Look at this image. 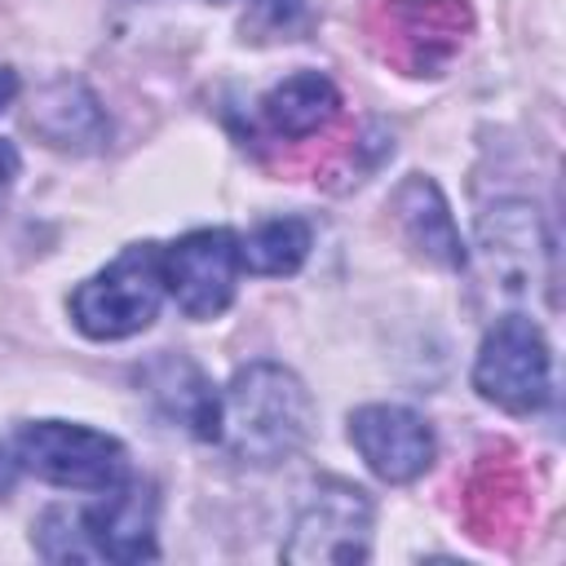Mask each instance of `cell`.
Segmentation results:
<instances>
[{"label":"cell","instance_id":"obj_1","mask_svg":"<svg viewBox=\"0 0 566 566\" xmlns=\"http://www.w3.org/2000/svg\"><path fill=\"white\" fill-rule=\"evenodd\" d=\"M314 433V398L283 363H248L221 389L217 442L256 469L292 460Z\"/></svg>","mask_w":566,"mask_h":566},{"label":"cell","instance_id":"obj_2","mask_svg":"<svg viewBox=\"0 0 566 566\" xmlns=\"http://www.w3.org/2000/svg\"><path fill=\"white\" fill-rule=\"evenodd\" d=\"M159 500L142 478H124L102 491L97 504H53L40 513L31 544L44 562H150Z\"/></svg>","mask_w":566,"mask_h":566},{"label":"cell","instance_id":"obj_3","mask_svg":"<svg viewBox=\"0 0 566 566\" xmlns=\"http://www.w3.org/2000/svg\"><path fill=\"white\" fill-rule=\"evenodd\" d=\"M473 283L491 305H535V292L553 287L548 234L531 203L509 199L478 217Z\"/></svg>","mask_w":566,"mask_h":566},{"label":"cell","instance_id":"obj_4","mask_svg":"<svg viewBox=\"0 0 566 566\" xmlns=\"http://www.w3.org/2000/svg\"><path fill=\"white\" fill-rule=\"evenodd\" d=\"M164 296L159 243H128L106 270L88 274L71 292L66 310L88 340H124L155 323Z\"/></svg>","mask_w":566,"mask_h":566},{"label":"cell","instance_id":"obj_5","mask_svg":"<svg viewBox=\"0 0 566 566\" xmlns=\"http://www.w3.org/2000/svg\"><path fill=\"white\" fill-rule=\"evenodd\" d=\"M18 469L66 491H111L128 478V451L119 438L71 424V420H27L13 438Z\"/></svg>","mask_w":566,"mask_h":566},{"label":"cell","instance_id":"obj_6","mask_svg":"<svg viewBox=\"0 0 566 566\" xmlns=\"http://www.w3.org/2000/svg\"><path fill=\"white\" fill-rule=\"evenodd\" d=\"M473 389L513 416H531L548 402L553 358L531 314H500L486 327L478 345V363H473Z\"/></svg>","mask_w":566,"mask_h":566},{"label":"cell","instance_id":"obj_7","mask_svg":"<svg viewBox=\"0 0 566 566\" xmlns=\"http://www.w3.org/2000/svg\"><path fill=\"white\" fill-rule=\"evenodd\" d=\"M371 557V500L363 486L323 478L310 486L305 504L296 509L292 535L283 544V562L310 566V562H336L354 566Z\"/></svg>","mask_w":566,"mask_h":566},{"label":"cell","instance_id":"obj_8","mask_svg":"<svg viewBox=\"0 0 566 566\" xmlns=\"http://www.w3.org/2000/svg\"><path fill=\"white\" fill-rule=\"evenodd\" d=\"M159 270H164V292L177 301L186 318H217L230 310L243 274L239 234L226 226L190 230L177 243L159 248Z\"/></svg>","mask_w":566,"mask_h":566},{"label":"cell","instance_id":"obj_9","mask_svg":"<svg viewBox=\"0 0 566 566\" xmlns=\"http://www.w3.org/2000/svg\"><path fill=\"white\" fill-rule=\"evenodd\" d=\"M349 442L385 482H416L433 464V429L420 411L398 402H367L349 416Z\"/></svg>","mask_w":566,"mask_h":566},{"label":"cell","instance_id":"obj_10","mask_svg":"<svg viewBox=\"0 0 566 566\" xmlns=\"http://www.w3.org/2000/svg\"><path fill=\"white\" fill-rule=\"evenodd\" d=\"M142 385L168 420L186 424L199 442H217V433H221V394L212 389V380L203 376L199 363H190L181 354H164V358L142 367Z\"/></svg>","mask_w":566,"mask_h":566},{"label":"cell","instance_id":"obj_11","mask_svg":"<svg viewBox=\"0 0 566 566\" xmlns=\"http://www.w3.org/2000/svg\"><path fill=\"white\" fill-rule=\"evenodd\" d=\"M394 212L407 230V239L442 270H464L469 265V248L460 243V230L451 221V208L442 199V190L429 177H407L394 190Z\"/></svg>","mask_w":566,"mask_h":566},{"label":"cell","instance_id":"obj_12","mask_svg":"<svg viewBox=\"0 0 566 566\" xmlns=\"http://www.w3.org/2000/svg\"><path fill=\"white\" fill-rule=\"evenodd\" d=\"M27 124L57 150H88L106 137V115L80 80H53L49 88H40Z\"/></svg>","mask_w":566,"mask_h":566},{"label":"cell","instance_id":"obj_13","mask_svg":"<svg viewBox=\"0 0 566 566\" xmlns=\"http://www.w3.org/2000/svg\"><path fill=\"white\" fill-rule=\"evenodd\" d=\"M336 106H340V93L323 71H296L261 97V119L270 124V133L301 142V137L327 128Z\"/></svg>","mask_w":566,"mask_h":566},{"label":"cell","instance_id":"obj_14","mask_svg":"<svg viewBox=\"0 0 566 566\" xmlns=\"http://www.w3.org/2000/svg\"><path fill=\"white\" fill-rule=\"evenodd\" d=\"M310 243H314V230L305 217H270L248 239H239V256H243V270L283 279L305 265Z\"/></svg>","mask_w":566,"mask_h":566},{"label":"cell","instance_id":"obj_15","mask_svg":"<svg viewBox=\"0 0 566 566\" xmlns=\"http://www.w3.org/2000/svg\"><path fill=\"white\" fill-rule=\"evenodd\" d=\"M305 18V0H256V22H265L274 35L292 31Z\"/></svg>","mask_w":566,"mask_h":566},{"label":"cell","instance_id":"obj_16","mask_svg":"<svg viewBox=\"0 0 566 566\" xmlns=\"http://www.w3.org/2000/svg\"><path fill=\"white\" fill-rule=\"evenodd\" d=\"M18 168H22L18 146L0 137V203H4V195H9V186H13V177H18Z\"/></svg>","mask_w":566,"mask_h":566},{"label":"cell","instance_id":"obj_17","mask_svg":"<svg viewBox=\"0 0 566 566\" xmlns=\"http://www.w3.org/2000/svg\"><path fill=\"white\" fill-rule=\"evenodd\" d=\"M13 482H18V455L0 442V500L13 491Z\"/></svg>","mask_w":566,"mask_h":566},{"label":"cell","instance_id":"obj_18","mask_svg":"<svg viewBox=\"0 0 566 566\" xmlns=\"http://www.w3.org/2000/svg\"><path fill=\"white\" fill-rule=\"evenodd\" d=\"M18 97V71L13 66H0V111H9Z\"/></svg>","mask_w":566,"mask_h":566}]
</instances>
